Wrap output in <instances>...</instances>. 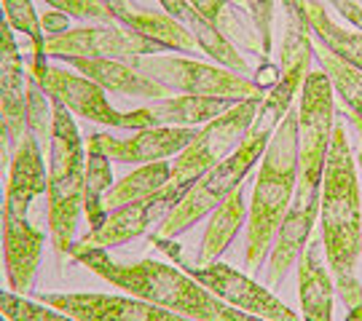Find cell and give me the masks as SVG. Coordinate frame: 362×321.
<instances>
[{"instance_id": "6da1fadb", "label": "cell", "mask_w": 362, "mask_h": 321, "mask_svg": "<svg viewBox=\"0 0 362 321\" xmlns=\"http://www.w3.org/2000/svg\"><path fill=\"white\" fill-rule=\"evenodd\" d=\"M49 233L46 166L35 137L25 131L13 145L3 201V270L8 289L27 295L38 276Z\"/></svg>"}, {"instance_id": "7a4b0ae2", "label": "cell", "mask_w": 362, "mask_h": 321, "mask_svg": "<svg viewBox=\"0 0 362 321\" xmlns=\"http://www.w3.org/2000/svg\"><path fill=\"white\" fill-rule=\"evenodd\" d=\"M320 214H322V249L327 268L344 305H360L362 284L357 276L362 255V198L357 182V164L351 158L346 128L336 121L333 140L327 150L320 190Z\"/></svg>"}, {"instance_id": "3957f363", "label": "cell", "mask_w": 362, "mask_h": 321, "mask_svg": "<svg viewBox=\"0 0 362 321\" xmlns=\"http://www.w3.org/2000/svg\"><path fill=\"white\" fill-rule=\"evenodd\" d=\"M70 257L81 262L83 268L97 273L100 279L124 289L127 295L153 303L158 308L175 310L188 319L196 321H220L226 303L209 295L199 281H194L188 273L177 265L156 262V260H137V262H124L116 260L107 249H94V246H70Z\"/></svg>"}, {"instance_id": "277c9868", "label": "cell", "mask_w": 362, "mask_h": 321, "mask_svg": "<svg viewBox=\"0 0 362 321\" xmlns=\"http://www.w3.org/2000/svg\"><path fill=\"white\" fill-rule=\"evenodd\" d=\"M298 188V110L293 107L276 126L266 150L260 155V169L252 188V201L247 209L245 265L255 270L272 252L274 236L293 206Z\"/></svg>"}, {"instance_id": "5b68a950", "label": "cell", "mask_w": 362, "mask_h": 321, "mask_svg": "<svg viewBox=\"0 0 362 321\" xmlns=\"http://www.w3.org/2000/svg\"><path fill=\"white\" fill-rule=\"evenodd\" d=\"M83 174H86V145L65 104L52 99L46 198H49V236L57 257L70 255V246L76 244L78 217L83 209Z\"/></svg>"}, {"instance_id": "8992f818", "label": "cell", "mask_w": 362, "mask_h": 321, "mask_svg": "<svg viewBox=\"0 0 362 321\" xmlns=\"http://www.w3.org/2000/svg\"><path fill=\"white\" fill-rule=\"evenodd\" d=\"M272 134L274 131H269V128H258L252 123L245 142H242L228 158H223L218 166L207 169V171L185 190V195L177 201V206H175L167 217L158 222V228L151 233V238H177L180 233H185L188 228H194L202 217L212 214V212L245 182V177L250 174V169L255 166V164H260V155L266 150Z\"/></svg>"}, {"instance_id": "52a82bcc", "label": "cell", "mask_w": 362, "mask_h": 321, "mask_svg": "<svg viewBox=\"0 0 362 321\" xmlns=\"http://www.w3.org/2000/svg\"><path fill=\"white\" fill-rule=\"evenodd\" d=\"M333 83L325 70H309L300 86V104H298V204L309 201L311 195L322 190V171L336 128V110H333Z\"/></svg>"}, {"instance_id": "ba28073f", "label": "cell", "mask_w": 362, "mask_h": 321, "mask_svg": "<svg viewBox=\"0 0 362 321\" xmlns=\"http://www.w3.org/2000/svg\"><path fill=\"white\" fill-rule=\"evenodd\" d=\"M151 244L158 252H164L177 268L185 270L194 281L202 284L209 295L223 300L226 305L269 321H303L296 310H290L282 300H276V295L269 286H260L258 281H252L250 276L239 273L231 265H223V262L199 265V262H191L182 252V246L175 244V238H151Z\"/></svg>"}, {"instance_id": "9c48e42d", "label": "cell", "mask_w": 362, "mask_h": 321, "mask_svg": "<svg viewBox=\"0 0 362 321\" xmlns=\"http://www.w3.org/2000/svg\"><path fill=\"white\" fill-rule=\"evenodd\" d=\"M134 70L143 75H151L169 91H180L191 97H218V99H231V102H245L263 97V91L255 80H247L245 75H236L228 67H215V64L196 62L185 56H137L127 59Z\"/></svg>"}, {"instance_id": "30bf717a", "label": "cell", "mask_w": 362, "mask_h": 321, "mask_svg": "<svg viewBox=\"0 0 362 321\" xmlns=\"http://www.w3.org/2000/svg\"><path fill=\"white\" fill-rule=\"evenodd\" d=\"M260 104H263V97L236 102L223 116L204 123V128L196 131L194 142L175 155V161L169 166L172 169L169 182L199 180L207 169L218 166L223 158H228L250 134V128L258 118Z\"/></svg>"}, {"instance_id": "8fae6325", "label": "cell", "mask_w": 362, "mask_h": 321, "mask_svg": "<svg viewBox=\"0 0 362 321\" xmlns=\"http://www.w3.org/2000/svg\"><path fill=\"white\" fill-rule=\"evenodd\" d=\"M164 49L134 32L132 27L118 22H100V25H81L67 30L57 38H46V56L49 59H73V56H103V59H137V56H156Z\"/></svg>"}, {"instance_id": "7c38bea8", "label": "cell", "mask_w": 362, "mask_h": 321, "mask_svg": "<svg viewBox=\"0 0 362 321\" xmlns=\"http://www.w3.org/2000/svg\"><path fill=\"white\" fill-rule=\"evenodd\" d=\"M194 182L196 180L169 182L167 188H161L153 195H145L140 201H132V204H124L118 206V209H110L103 225L86 233L78 244L94 246V249H110V246L129 244L134 238H140L143 233H148L153 225H158L161 219L167 217Z\"/></svg>"}, {"instance_id": "4fadbf2b", "label": "cell", "mask_w": 362, "mask_h": 321, "mask_svg": "<svg viewBox=\"0 0 362 321\" xmlns=\"http://www.w3.org/2000/svg\"><path fill=\"white\" fill-rule=\"evenodd\" d=\"M38 300L78 321H196L132 295H97V292L54 295V292H46Z\"/></svg>"}, {"instance_id": "5bb4252c", "label": "cell", "mask_w": 362, "mask_h": 321, "mask_svg": "<svg viewBox=\"0 0 362 321\" xmlns=\"http://www.w3.org/2000/svg\"><path fill=\"white\" fill-rule=\"evenodd\" d=\"M196 131L199 128L153 126L140 128V131H134L132 137H124V140H118L113 134H105V131H94L83 145H86V150L103 153L110 161H118V164L145 166V164H156V161L177 155L182 147H188L194 142Z\"/></svg>"}, {"instance_id": "9a60e30c", "label": "cell", "mask_w": 362, "mask_h": 321, "mask_svg": "<svg viewBox=\"0 0 362 321\" xmlns=\"http://www.w3.org/2000/svg\"><path fill=\"white\" fill-rule=\"evenodd\" d=\"M43 89L49 99H57L67 107V113L76 118H86L91 123H105L113 128H132L129 113H121L107 102V91L100 89L94 80L83 78L81 73L65 70L59 64H49Z\"/></svg>"}, {"instance_id": "2e32d148", "label": "cell", "mask_w": 362, "mask_h": 321, "mask_svg": "<svg viewBox=\"0 0 362 321\" xmlns=\"http://www.w3.org/2000/svg\"><path fill=\"white\" fill-rule=\"evenodd\" d=\"M231 104V99H218V97H167V99H153L145 107L129 110L132 128H153V126H177V128H196L202 123H209L218 116H223Z\"/></svg>"}, {"instance_id": "e0dca14e", "label": "cell", "mask_w": 362, "mask_h": 321, "mask_svg": "<svg viewBox=\"0 0 362 321\" xmlns=\"http://www.w3.org/2000/svg\"><path fill=\"white\" fill-rule=\"evenodd\" d=\"M317 214H320V193L311 195L309 201H303V204L293 201L290 212L285 214L279 231L274 236L272 252H269V268H266V284L269 286H279L285 281L287 270L300 260L303 249L311 241Z\"/></svg>"}, {"instance_id": "ac0fdd59", "label": "cell", "mask_w": 362, "mask_h": 321, "mask_svg": "<svg viewBox=\"0 0 362 321\" xmlns=\"http://www.w3.org/2000/svg\"><path fill=\"white\" fill-rule=\"evenodd\" d=\"M70 67H76V73L83 78L94 80L100 89L110 91V94H121V97H134V99H167L172 91L161 86L158 80L151 75H143L140 70H134L132 64L121 62V59H103V56H73L65 59Z\"/></svg>"}, {"instance_id": "d6986e66", "label": "cell", "mask_w": 362, "mask_h": 321, "mask_svg": "<svg viewBox=\"0 0 362 321\" xmlns=\"http://www.w3.org/2000/svg\"><path fill=\"white\" fill-rule=\"evenodd\" d=\"M27 75L30 73H25L22 49L16 46V35L0 8V107L8 118L13 142H19V137L25 134Z\"/></svg>"}, {"instance_id": "ffe728a7", "label": "cell", "mask_w": 362, "mask_h": 321, "mask_svg": "<svg viewBox=\"0 0 362 321\" xmlns=\"http://www.w3.org/2000/svg\"><path fill=\"white\" fill-rule=\"evenodd\" d=\"M322 238L311 236L298 262V297H300V319L303 321H333V295L336 281L322 262Z\"/></svg>"}, {"instance_id": "44dd1931", "label": "cell", "mask_w": 362, "mask_h": 321, "mask_svg": "<svg viewBox=\"0 0 362 321\" xmlns=\"http://www.w3.org/2000/svg\"><path fill=\"white\" fill-rule=\"evenodd\" d=\"M158 3H161L164 13H169L175 22H180L191 32L196 49H202L207 56H212L220 67H228L233 73H250V64L242 54L236 52V46L209 19H204L196 11L188 0H158Z\"/></svg>"}, {"instance_id": "7402d4cb", "label": "cell", "mask_w": 362, "mask_h": 321, "mask_svg": "<svg viewBox=\"0 0 362 321\" xmlns=\"http://www.w3.org/2000/svg\"><path fill=\"white\" fill-rule=\"evenodd\" d=\"M247 209H250V206L245 204V182H242V185L212 212L207 228H204V236H202L199 257H196L199 265L218 262V257L228 249V244L236 238L239 228L245 225Z\"/></svg>"}, {"instance_id": "603a6c76", "label": "cell", "mask_w": 362, "mask_h": 321, "mask_svg": "<svg viewBox=\"0 0 362 321\" xmlns=\"http://www.w3.org/2000/svg\"><path fill=\"white\" fill-rule=\"evenodd\" d=\"M306 16L311 35L320 40L325 52L362 73V32H351L346 27L336 25L322 0H306Z\"/></svg>"}, {"instance_id": "cb8c5ba5", "label": "cell", "mask_w": 362, "mask_h": 321, "mask_svg": "<svg viewBox=\"0 0 362 321\" xmlns=\"http://www.w3.org/2000/svg\"><path fill=\"white\" fill-rule=\"evenodd\" d=\"M0 8L13 35H25L30 43V75L43 86V78L49 70V56H46V35L40 30V16L33 6V0H0Z\"/></svg>"}, {"instance_id": "d4e9b609", "label": "cell", "mask_w": 362, "mask_h": 321, "mask_svg": "<svg viewBox=\"0 0 362 321\" xmlns=\"http://www.w3.org/2000/svg\"><path fill=\"white\" fill-rule=\"evenodd\" d=\"M118 25L132 27L134 32H140L145 38H151L153 43H158L164 52H194L196 43L191 38V32L175 22L169 13L161 11H124L116 19Z\"/></svg>"}, {"instance_id": "484cf974", "label": "cell", "mask_w": 362, "mask_h": 321, "mask_svg": "<svg viewBox=\"0 0 362 321\" xmlns=\"http://www.w3.org/2000/svg\"><path fill=\"white\" fill-rule=\"evenodd\" d=\"M169 171L172 169H169L167 161H156V164H145V166L129 171L127 177H121L118 182H113V188L105 195L107 212L124 204H132V201H140L145 195H153L161 188H167Z\"/></svg>"}, {"instance_id": "4316f807", "label": "cell", "mask_w": 362, "mask_h": 321, "mask_svg": "<svg viewBox=\"0 0 362 321\" xmlns=\"http://www.w3.org/2000/svg\"><path fill=\"white\" fill-rule=\"evenodd\" d=\"M113 188V169H110V158L103 153L86 150V174H83V214L86 222L94 228H100L107 217V206H105V195Z\"/></svg>"}, {"instance_id": "83f0119b", "label": "cell", "mask_w": 362, "mask_h": 321, "mask_svg": "<svg viewBox=\"0 0 362 321\" xmlns=\"http://www.w3.org/2000/svg\"><path fill=\"white\" fill-rule=\"evenodd\" d=\"M188 3H191L204 19H209L212 25L218 27L220 32L231 40V43H242L250 52H260L255 30H250V27L242 22L239 8H236L233 0H188Z\"/></svg>"}, {"instance_id": "f1b7e54d", "label": "cell", "mask_w": 362, "mask_h": 321, "mask_svg": "<svg viewBox=\"0 0 362 321\" xmlns=\"http://www.w3.org/2000/svg\"><path fill=\"white\" fill-rule=\"evenodd\" d=\"M322 70L327 73L333 91L341 97V102L349 107L351 118H362V73L351 64L336 59L333 54H322Z\"/></svg>"}, {"instance_id": "f546056e", "label": "cell", "mask_w": 362, "mask_h": 321, "mask_svg": "<svg viewBox=\"0 0 362 321\" xmlns=\"http://www.w3.org/2000/svg\"><path fill=\"white\" fill-rule=\"evenodd\" d=\"M0 310L8 321H78L40 300H27L25 295H16L8 289H0Z\"/></svg>"}, {"instance_id": "4dcf8cb0", "label": "cell", "mask_w": 362, "mask_h": 321, "mask_svg": "<svg viewBox=\"0 0 362 321\" xmlns=\"http://www.w3.org/2000/svg\"><path fill=\"white\" fill-rule=\"evenodd\" d=\"M252 19V30L258 35L260 54L269 56L274 46V0H245Z\"/></svg>"}, {"instance_id": "1f68e13d", "label": "cell", "mask_w": 362, "mask_h": 321, "mask_svg": "<svg viewBox=\"0 0 362 321\" xmlns=\"http://www.w3.org/2000/svg\"><path fill=\"white\" fill-rule=\"evenodd\" d=\"M54 11H62L73 19H86V22H116L113 13L105 8L100 0H43Z\"/></svg>"}, {"instance_id": "d6a6232c", "label": "cell", "mask_w": 362, "mask_h": 321, "mask_svg": "<svg viewBox=\"0 0 362 321\" xmlns=\"http://www.w3.org/2000/svg\"><path fill=\"white\" fill-rule=\"evenodd\" d=\"M40 30L46 38H57L70 30V16L62 11H43L40 13Z\"/></svg>"}, {"instance_id": "836d02e7", "label": "cell", "mask_w": 362, "mask_h": 321, "mask_svg": "<svg viewBox=\"0 0 362 321\" xmlns=\"http://www.w3.org/2000/svg\"><path fill=\"white\" fill-rule=\"evenodd\" d=\"M11 145H16V142H13L11 126H8V118H6L3 107H0V169L11 164V155H13Z\"/></svg>"}, {"instance_id": "e575fe53", "label": "cell", "mask_w": 362, "mask_h": 321, "mask_svg": "<svg viewBox=\"0 0 362 321\" xmlns=\"http://www.w3.org/2000/svg\"><path fill=\"white\" fill-rule=\"evenodd\" d=\"M220 321H269V319H260V316H252V313H245V310H236L231 305H226Z\"/></svg>"}, {"instance_id": "d590c367", "label": "cell", "mask_w": 362, "mask_h": 321, "mask_svg": "<svg viewBox=\"0 0 362 321\" xmlns=\"http://www.w3.org/2000/svg\"><path fill=\"white\" fill-rule=\"evenodd\" d=\"M100 3L113 13V19H118L124 11H129V0H100Z\"/></svg>"}, {"instance_id": "8d00e7d4", "label": "cell", "mask_w": 362, "mask_h": 321, "mask_svg": "<svg viewBox=\"0 0 362 321\" xmlns=\"http://www.w3.org/2000/svg\"><path fill=\"white\" fill-rule=\"evenodd\" d=\"M3 201H6V190L0 185V265H3Z\"/></svg>"}, {"instance_id": "74e56055", "label": "cell", "mask_w": 362, "mask_h": 321, "mask_svg": "<svg viewBox=\"0 0 362 321\" xmlns=\"http://www.w3.org/2000/svg\"><path fill=\"white\" fill-rule=\"evenodd\" d=\"M346 321H362V303L360 305H351L349 313H346Z\"/></svg>"}, {"instance_id": "f35d334b", "label": "cell", "mask_w": 362, "mask_h": 321, "mask_svg": "<svg viewBox=\"0 0 362 321\" xmlns=\"http://www.w3.org/2000/svg\"><path fill=\"white\" fill-rule=\"evenodd\" d=\"M351 123H354L357 134H360V166H362V118H351Z\"/></svg>"}, {"instance_id": "ab89813d", "label": "cell", "mask_w": 362, "mask_h": 321, "mask_svg": "<svg viewBox=\"0 0 362 321\" xmlns=\"http://www.w3.org/2000/svg\"><path fill=\"white\" fill-rule=\"evenodd\" d=\"M0 321H8V319H6V313H3V310H0Z\"/></svg>"}]
</instances>
